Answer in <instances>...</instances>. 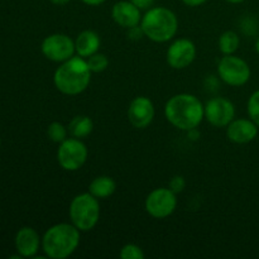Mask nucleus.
Segmentation results:
<instances>
[{
	"mask_svg": "<svg viewBox=\"0 0 259 259\" xmlns=\"http://www.w3.org/2000/svg\"><path fill=\"white\" fill-rule=\"evenodd\" d=\"M164 118L179 131L189 132L205 119V104L192 94H176L164 104Z\"/></svg>",
	"mask_w": 259,
	"mask_h": 259,
	"instance_id": "f257e3e1",
	"label": "nucleus"
},
{
	"mask_svg": "<svg viewBox=\"0 0 259 259\" xmlns=\"http://www.w3.org/2000/svg\"><path fill=\"white\" fill-rule=\"evenodd\" d=\"M91 75L93 72L89 68L88 61L76 55L56 68L53 85L63 95H80L90 86Z\"/></svg>",
	"mask_w": 259,
	"mask_h": 259,
	"instance_id": "f03ea898",
	"label": "nucleus"
},
{
	"mask_svg": "<svg viewBox=\"0 0 259 259\" xmlns=\"http://www.w3.org/2000/svg\"><path fill=\"white\" fill-rule=\"evenodd\" d=\"M81 242V232L72 223H58L45 232L42 250L47 258L66 259L77 250Z\"/></svg>",
	"mask_w": 259,
	"mask_h": 259,
	"instance_id": "7ed1b4c3",
	"label": "nucleus"
},
{
	"mask_svg": "<svg viewBox=\"0 0 259 259\" xmlns=\"http://www.w3.org/2000/svg\"><path fill=\"white\" fill-rule=\"evenodd\" d=\"M142 30L144 37L154 43L171 42L179 30L176 13L166 7H152L142 17Z\"/></svg>",
	"mask_w": 259,
	"mask_h": 259,
	"instance_id": "20e7f679",
	"label": "nucleus"
},
{
	"mask_svg": "<svg viewBox=\"0 0 259 259\" xmlns=\"http://www.w3.org/2000/svg\"><path fill=\"white\" fill-rule=\"evenodd\" d=\"M100 200L90 192L78 194L71 200L68 207L70 220L81 233L91 232L100 220Z\"/></svg>",
	"mask_w": 259,
	"mask_h": 259,
	"instance_id": "39448f33",
	"label": "nucleus"
},
{
	"mask_svg": "<svg viewBox=\"0 0 259 259\" xmlns=\"http://www.w3.org/2000/svg\"><path fill=\"white\" fill-rule=\"evenodd\" d=\"M217 71L220 81L232 88H242L252 77V70L247 61L235 55L223 56L218 62Z\"/></svg>",
	"mask_w": 259,
	"mask_h": 259,
	"instance_id": "423d86ee",
	"label": "nucleus"
},
{
	"mask_svg": "<svg viewBox=\"0 0 259 259\" xmlns=\"http://www.w3.org/2000/svg\"><path fill=\"white\" fill-rule=\"evenodd\" d=\"M177 205V194L169 187H157L152 190L144 200V209L147 214L157 220L171 217L176 211Z\"/></svg>",
	"mask_w": 259,
	"mask_h": 259,
	"instance_id": "0eeeda50",
	"label": "nucleus"
},
{
	"mask_svg": "<svg viewBox=\"0 0 259 259\" xmlns=\"http://www.w3.org/2000/svg\"><path fill=\"white\" fill-rule=\"evenodd\" d=\"M89 158L88 146L82 139L67 138L60 143L57 149V162L62 169L67 172H76L83 167Z\"/></svg>",
	"mask_w": 259,
	"mask_h": 259,
	"instance_id": "6e6552de",
	"label": "nucleus"
},
{
	"mask_svg": "<svg viewBox=\"0 0 259 259\" xmlns=\"http://www.w3.org/2000/svg\"><path fill=\"white\" fill-rule=\"evenodd\" d=\"M40 51L47 60L62 63L76 56L75 39L65 33H53L42 40Z\"/></svg>",
	"mask_w": 259,
	"mask_h": 259,
	"instance_id": "1a4fd4ad",
	"label": "nucleus"
},
{
	"mask_svg": "<svg viewBox=\"0 0 259 259\" xmlns=\"http://www.w3.org/2000/svg\"><path fill=\"white\" fill-rule=\"evenodd\" d=\"M234 103L224 96H215L205 104V120L215 128H227L235 119Z\"/></svg>",
	"mask_w": 259,
	"mask_h": 259,
	"instance_id": "9d476101",
	"label": "nucleus"
},
{
	"mask_svg": "<svg viewBox=\"0 0 259 259\" xmlns=\"http://www.w3.org/2000/svg\"><path fill=\"white\" fill-rule=\"evenodd\" d=\"M196 45L189 38L172 39L166 52L167 65L174 70H185L196 60Z\"/></svg>",
	"mask_w": 259,
	"mask_h": 259,
	"instance_id": "9b49d317",
	"label": "nucleus"
},
{
	"mask_svg": "<svg viewBox=\"0 0 259 259\" xmlns=\"http://www.w3.org/2000/svg\"><path fill=\"white\" fill-rule=\"evenodd\" d=\"M126 116L132 126L136 129H146L153 123L156 116L154 104L148 96H136L131 101L126 111Z\"/></svg>",
	"mask_w": 259,
	"mask_h": 259,
	"instance_id": "f8f14e48",
	"label": "nucleus"
},
{
	"mask_svg": "<svg viewBox=\"0 0 259 259\" xmlns=\"http://www.w3.org/2000/svg\"><path fill=\"white\" fill-rule=\"evenodd\" d=\"M142 10L131 0H119L111 8V18L114 23L124 29L137 27L142 22Z\"/></svg>",
	"mask_w": 259,
	"mask_h": 259,
	"instance_id": "ddd939ff",
	"label": "nucleus"
},
{
	"mask_svg": "<svg viewBox=\"0 0 259 259\" xmlns=\"http://www.w3.org/2000/svg\"><path fill=\"white\" fill-rule=\"evenodd\" d=\"M259 126L249 118H235L227 126V138L234 144H248L258 136Z\"/></svg>",
	"mask_w": 259,
	"mask_h": 259,
	"instance_id": "4468645a",
	"label": "nucleus"
},
{
	"mask_svg": "<svg viewBox=\"0 0 259 259\" xmlns=\"http://www.w3.org/2000/svg\"><path fill=\"white\" fill-rule=\"evenodd\" d=\"M42 248V238L30 227L18 230L15 235V249L23 258H35Z\"/></svg>",
	"mask_w": 259,
	"mask_h": 259,
	"instance_id": "2eb2a0df",
	"label": "nucleus"
},
{
	"mask_svg": "<svg viewBox=\"0 0 259 259\" xmlns=\"http://www.w3.org/2000/svg\"><path fill=\"white\" fill-rule=\"evenodd\" d=\"M101 38L98 32L93 29H85L77 34L75 39L76 55L82 58H89L94 53L100 51Z\"/></svg>",
	"mask_w": 259,
	"mask_h": 259,
	"instance_id": "dca6fc26",
	"label": "nucleus"
},
{
	"mask_svg": "<svg viewBox=\"0 0 259 259\" xmlns=\"http://www.w3.org/2000/svg\"><path fill=\"white\" fill-rule=\"evenodd\" d=\"M116 191V182L108 175L95 177L89 185V192L99 200L109 199Z\"/></svg>",
	"mask_w": 259,
	"mask_h": 259,
	"instance_id": "f3484780",
	"label": "nucleus"
},
{
	"mask_svg": "<svg viewBox=\"0 0 259 259\" xmlns=\"http://www.w3.org/2000/svg\"><path fill=\"white\" fill-rule=\"evenodd\" d=\"M67 128L71 137L77 139H85L93 133L94 121L88 115H76L71 119Z\"/></svg>",
	"mask_w": 259,
	"mask_h": 259,
	"instance_id": "a211bd4d",
	"label": "nucleus"
},
{
	"mask_svg": "<svg viewBox=\"0 0 259 259\" xmlns=\"http://www.w3.org/2000/svg\"><path fill=\"white\" fill-rule=\"evenodd\" d=\"M240 46V37L235 30H225L222 33L218 40V47L219 51L225 55H235Z\"/></svg>",
	"mask_w": 259,
	"mask_h": 259,
	"instance_id": "6ab92c4d",
	"label": "nucleus"
},
{
	"mask_svg": "<svg viewBox=\"0 0 259 259\" xmlns=\"http://www.w3.org/2000/svg\"><path fill=\"white\" fill-rule=\"evenodd\" d=\"M68 128L61 121H52L47 128V136L53 143H62L68 138Z\"/></svg>",
	"mask_w": 259,
	"mask_h": 259,
	"instance_id": "aec40b11",
	"label": "nucleus"
},
{
	"mask_svg": "<svg viewBox=\"0 0 259 259\" xmlns=\"http://www.w3.org/2000/svg\"><path fill=\"white\" fill-rule=\"evenodd\" d=\"M86 61H88L89 68H90L93 73L104 72V71L109 67V63H110L108 56H106L105 53H101V52L94 53L93 56L86 58Z\"/></svg>",
	"mask_w": 259,
	"mask_h": 259,
	"instance_id": "412c9836",
	"label": "nucleus"
},
{
	"mask_svg": "<svg viewBox=\"0 0 259 259\" xmlns=\"http://www.w3.org/2000/svg\"><path fill=\"white\" fill-rule=\"evenodd\" d=\"M119 257L121 259H144L146 258V253H144L143 248L134 243H128V244L123 245L119 252Z\"/></svg>",
	"mask_w": 259,
	"mask_h": 259,
	"instance_id": "4be33fe9",
	"label": "nucleus"
},
{
	"mask_svg": "<svg viewBox=\"0 0 259 259\" xmlns=\"http://www.w3.org/2000/svg\"><path fill=\"white\" fill-rule=\"evenodd\" d=\"M247 113L248 118L252 119L259 126V89L250 94L247 101Z\"/></svg>",
	"mask_w": 259,
	"mask_h": 259,
	"instance_id": "5701e85b",
	"label": "nucleus"
},
{
	"mask_svg": "<svg viewBox=\"0 0 259 259\" xmlns=\"http://www.w3.org/2000/svg\"><path fill=\"white\" fill-rule=\"evenodd\" d=\"M242 30L247 35H254L258 32V23L254 18H244L242 22Z\"/></svg>",
	"mask_w": 259,
	"mask_h": 259,
	"instance_id": "b1692460",
	"label": "nucleus"
},
{
	"mask_svg": "<svg viewBox=\"0 0 259 259\" xmlns=\"http://www.w3.org/2000/svg\"><path fill=\"white\" fill-rule=\"evenodd\" d=\"M168 187L172 191L176 192V194H180V192H182L186 189V180L181 175H176V176H174L169 180Z\"/></svg>",
	"mask_w": 259,
	"mask_h": 259,
	"instance_id": "393cba45",
	"label": "nucleus"
},
{
	"mask_svg": "<svg viewBox=\"0 0 259 259\" xmlns=\"http://www.w3.org/2000/svg\"><path fill=\"white\" fill-rule=\"evenodd\" d=\"M126 34H128L129 39H132V40H139L144 37V33H143V30H142L141 24L137 25V27L126 29Z\"/></svg>",
	"mask_w": 259,
	"mask_h": 259,
	"instance_id": "a878e982",
	"label": "nucleus"
},
{
	"mask_svg": "<svg viewBox=\"0 0 259 259\" xmlns=\"http://www.w3.org/2000/svg\"><path fill=\"white\" fill-rule=\"evenodd\" d=\"M132 3H133L134 5H137V7L139 8V9L142 10V12H146V10H148L149 8L154 7V3H156V0H131Z\"/></svg>",
	"mask_w": 259,
	"mask_h": 259,
	"instance_id": "bb28decb",
	"label": "nucleus"
},
{
	"mask_svg": "<svg viewBox=\"0 0 259 259\" xmlns=\"http://www.w3.org/2000/svg\"><path fill=\"white\" fill-rule=\"evenodd\" d=\"M219 76H218V77L217 76H209V77L205 80V86H206L209 90H214V88H218V86H219Z\"/></svg>",
	"mask_w": 259,
	"mask_h": 259,
	"instance_id": "cd10ccee",
	"label": "nucleus"
},
{
	"mask_svg": "<svg viewBox=\"0 0 259 259\" xmlns=\"http://www.w3.org/2000/svg\"><path fill=\"white\" fill-rule=\"evenodd\" d=\"M206 2H209V0H182V3H184L186 7L190 8L201 7V5H204Z\"/></svg>",
	"mask_w": 259,
	"mask_h": 259,
	"instance_id": "c85d7f7f",
	"label": "nucleus"
},
{
	"mask_svg": "<svg viewBox=\"0 0 259 259\" xmlns=\"http://www.w3.org/2000/svg\"><path fill=\"white\" fill-rule=\"evenodd\" d=\"M80 2L85 5H89V7H100L106 0H80Z\"/></svg>",
	"mask_w": 259,
	"mask_h": 259,
	"instance_id": "c756f323",
	"label": "nucleus"
},
{
	"mask_svg": "<svg viewBox=\"0 0 259 259\" xmlns=\"http://www.w3.org/2000/svg\"><path fill=\"white\" fill-rule=\"evenodd\" d=\"M53 5H57V7H63V5L68 4L71 0H50Z\"/></svg>",
	"mask_w": 259,
	"mask_h": 259,
	"instance_id": "7c9ffc66",
	"label": "nucleus"
},
{
	"mask_svg": "<svg viewBox=\"0 0 259 259\" xmlns=\"http://www.w3.org/2000/svg\"><path fill=\"white\" fill-rule=\"evenodd\" d=\"M227 3H230V4H242L245 0H225Z\"/></svg>",
	"mask_w": 259,
	"mask_h": 259,
	"instance_id": "2f4dec72",
	"label": "nucleus"
},
{
	"mask_svg": "<svg viewBox=\"0 0 259 259\" xmlns=\"http://www.w3.org/2000/svg\"><path fill=\"white\" fill-rule=\"evenodd\" d=\"M254 48H255V52L259 55V35L257 37V39H255V43H254Z\"/></svg>",
	"mask_w": 259,
	"mask_h": 259,
	"instance_id": "473e14b6",
	"label": "nucleus"
},
{
	"mask_svg": "<svg viewBox=\"0 0 259 259\" xmlns=\"http://www.w3.org/2000/svg\"><path fill=\"white\" fill-rule=\"evenodd\" d=\"M0 144H2V139H0Z\"/></svg>",
	"mask_w": 259,
	"mask_h": 259,
	"instance_id": "72a5a7b5",
	"label": "nucleus"
},
{
	"mask_svg": "<svg viewBox=\"0 0 259 259\" xmlns=\"http://www.w3.org/2000/svg\"><path fill=\"white\" fill-rule=\"evenodd\" d=\"M258 19H259V12H258Z\"/></svg>",
	"mask_w": 259,
	"mask_h": 259,
	"instance_id": "f704fd0d",
	"label": "nucleus"
}]
</instances>
